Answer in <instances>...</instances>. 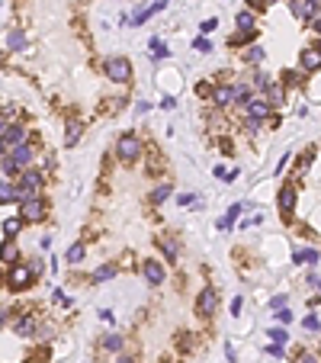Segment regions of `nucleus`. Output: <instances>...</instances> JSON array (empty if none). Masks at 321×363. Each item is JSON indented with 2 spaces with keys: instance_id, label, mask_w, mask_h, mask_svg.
<instances>
[{
  "instance_id": "1",
  "label": "nucleus",
  "mask_w": 321,
  "mask_h": 363,
  "mask_svg": "<svg viewBox=\"0 0 321 363\" xmlns=\"http://www.w3.org/2000/svg\"><path fill=\"white\" fill-rule=\"evenodd\" d=\"M103 71L113 84H129V77H132V65H129V58H122V55H110L103 62Z\"/></svg>"
},
{
  "instance_id": "2",
  "label": "nucleus",
  "mask_w": 321,
  "mask_h": 363,
  "mask_svg": "<svg viewBox=\"0 0 321 363\" xmlns=\"http://www.w3.org/2000/svg\"><path fill=\"white\" fill-rule=\"evenodd\" d=\"M45 212H49V206H45L42 196H29V199L19 203V219L23 222H42Z\"/></svg>"
},
{
  "instance_id": "3",
  "label": "nucleus",
  "mask_w": 321,
  "mask_h": 363,
  "mask_svg": "<svg viewBox=\"0 0 321 363\" xmlns=\"http://www.w3.org/2000/svg\"><path fill=\"white\" fill-rule=\"evenodd\" d=\"M116 158H122V161H138L141 158V142L135 138V135H122L116 142Z\"/></svg>"
},
{
  "instance_id": "4",
  "label": "nucleus",
  "mask_w": 321,
  "mask_h": 363,
  "mask_svg": "<svg viewBox=\"0 0 321 363\" xmlns=\"http://www.w3.org/2000/svg\"><path fill=\"white\" fill-rule=\"evenodd\" d=\"M32 280H35V276L29 273V267H23V264H13V267L7 270V286L16 289V293H19V289H26Z\"/></svg>"
},
{
  "instance_id": "5",
  "label": "nucleus",
  "mask_w": 321,
  "mask_h": 363,
  "mask_svg": "<svg viewBox=\"0 0 321 363\" xmlns=\"http://www.w3.org/2000/svg\"><path fill=\"white\" fill-rule=\"evenodd\" d=\"M216 309H219V293H216L212 286H206L203 293H199V299H196V312H199L203 318H209Z\"/></svg>"
},
{
  "instance_id": "6",
  "label": "nucleus",
  "mask_w": 321,
  "mask_h": 363,
  "mask_svg": "<svg viewBox=\"0 0 321 363\" xmlns=\"http://www.w3.org/2000/svg\"><path fill=\"white\" fill-rule=\"evenodd\" d=\"M244 110H247V116H251V119H267L273 106H270V100H267V96H251Z\"/></svg>"
},
{
  "instance_id": "7",
  "label": "nucleus",
  "mask_w": 321,
  "mask_h": 363,
  "mask_svg": "<svg viewBox=\"0 0 321 363\" xmlns=\"http://www.w3.org/2000/svg\"><path fill=\"white\" fill-rule=\"evenodd\" d=\"M141 273H145V280L151 283V286H161L164 283V264L161 260H145V267H141Z\"/></svg>"
},
{
  "instance_id": "8",
  "label": "nucleus",
  "mask_w": 321,
  "mask_h": 363,
  "mask_svg": "<svg viewBox=\"0 0 321 363\" xmlns=\"http://www.w3.org/2000/svg\"><path fill=\"white\" fill-rule=\"evenodd\" d=\"M10 158L16 161L19 171H29V164H32V158H35V151H32V145H19V148L10 151Z\"/></svg>"
},
{
  "instance_id": "9",
  "label": "nucleus",
  "mask_w": 321,
  "mask_h": 363,
  "mask_svg": "<svg viewBox=\"0 0 321 363\" xmlns=\"http://www.w3.org/2000/svg\"><path fill=\"white\" fill-rule=\"evenodd\" d=\"M299 68H302V71H318V68H321V52H318L315 45H312V48H302Z\"/></svg>"
},
{
  "instance_id": "10",
  "label": "nucleus",
  "mask_w": 321,
  "mask_h": 363,
  "mask_svg": "<svg viewBox=\"0 0 321 363\" xmlns=\"http://www.w3.org/2000/svg\"><path fill=\"white\" fill-rule=\"evenodd\" d=\"M292 13L302 19H315L318 16V0H292Z\"/></svg>"
},
{
  "instance_id": "11",
  "label": "nucleus",
  "mask_w": 321,
  "mask_h": 363,
  "mask_svg": "<svg viewBox=\"0 0 321 363\" xmlns=\"http://www.w3.org/2000/svg\"><path fill=\"white\" fill-rule=\"evenodd\" d=\"M26 126H10L7 129V135H4V142H7V148L13 151V148H19V145H26Z\"/></svg>"
},
{
  "instance_id": "12",
  "label": "nucleus",
  "mask_w": 321,
  "mask_h": 363,
  "mask_svg": "<svg viewBox=\"0 0 321 363\" xmlns=\"http://www.w3.org/2000/svg\"><path fill=\"white\" fill-rule=\"evenodd\" d=\"M280 212L292 215L295 212V187H283L280 190Z\"/></svg>"
},
{
  "instance_id": "13",
  "label": "nucleus",
  "mask_w": 321,
  "mask_h": 363,
  "mask_svg": "<svg viewBox=\"0 0 321 363\" xmlns=\"http://www.w3.org/2000/svg\"><path fill=\"white\" fill-rule=\"evenodd\" d=\"M0 260L10 264V267H13V264L19 260V248H16V241H13V238H7L4 245H0Z\"/></svg>"
},
{
  "instance_id": "14",
  "label": "nucleus",
  "mask_w": 321,
  "mask_h": 363,
  "mask_svg": "<svg viewBox=\"0 0 321 363\" xmlns=\"http://www.w3.org/2000/svg\"><path fill=\"white\" fill-rule=\"evenodd\" d=\"M212 103L216 106H231V84H219V87H212Z\"/></svg>"
},
{
  "instance_id": "15",
  "label": "nucleus",
  "mask_w": 321,
  "mask_h": 363,
  "mask_svg": "<svg viewBox=\"0 0 321 363\" xmlns=\"http://www.w3.org/2000/svg\"><path fill=\"white\" fill-rule=\"evenodd\" d=\"M158 245H161V251H164V257H167L170 264H177V241H174V235H158Z\"/></svg>"
},
{
  "instance_id": "16",
  "label": "nucleus",
  "mask_w": 321,
  "mask_h": 363,
  "mask_svg": "<svg viewBox=\"0 0 321 363\" xmlns=\"http://www.w3.org/2000/svg\"><path fill=\"white\" fill-rule=\"evenodd\" d=\"M13 331H16V337H32V334H35V321H32L29 315H19V318L13 321Z\"/></svg>"
},
{
  "instance_id": "17",
  "label": "nucleus",
  "mask_w": 321,
  "mask_h": 363,
  "mask_svg": "<svg viewBox=\"0 0 321 363\" xmlns=\"http://www.w3.org/2000/svg\"><path fill=\"white\" fill-rule=\"evenodd\" d=\"M267 100H270L273 110L283 106V103H286V87H283V84H270V87H267Z\"/></svg>"
},
{
  "instance_id": "18",
  "label": "nucleus",
  "mask_w": 321,
  "mask_h": 363,
  "mask_svg": "<svg viewBox=\"0 0 321 363\" xmlns=\"http://www.w3.org/2000/svg\"><path fill=\"white\" fill-rule=\"evenodd\" d=\"M164 7H167V0H154L151 7H145L141 13H135V16H132V26H138V23H145V19H148V16H154V13H161Z\"/></svg>"
},
{
  "instance_id": "19",
  "label": "nucleus",
  "mask_w": 321,
  "mask_h": 363,
  "mask_svg": "<svg viewBox=\"0 0 321 363\" xmlns=\"http://www.w3.org/2000/svg\"><path fill=\"white\" fill-rule=\"evenodd\" d=\"M247 100H251V87L231 84V106H247Z\"/></svg>"
},
{
  "instance_id": "20",
  "label": "nucleus",
  "mask_w": 321,
  "mask_h": 363,
  "mask_svg": "<svg viewBox=\"0 0 321 363\" xmlns=\"http://www.w3.org/2000/svg\"><path fill=\"white\" fill-rule=\"evenodd\" d=\"M292 260L295 264H308V267H312V264H318V248H299L292 254Z\"/></svg>"
},
{
  "instance_id": "21",
  "label": "nucleus",
  "mask_w": 321,
  "mask_h": 363,
  "mask_svg": "<svg viewBox=\"0 0 321 363\" xmlns=\"http://www.w3.org/2000/svg\"><path fill=\"white\" fill-rule=\"evenodd\" d=\"M116 273H119V267H116V264H103V267H97V270H93V283H103V280H113Z\"/></svg>"
},
{
  "instance_id": "22",
  "label": "nucleus",
  "mask_w": 321,
  "mask_h": 363,
  "mask_svg": "<svg viewBox=\"0 0 321 363\" xmlns=\"http://www.w3.org/2000/svg\"><path fill=\"white\" fill-rule=\"evenodd\" d=\"M264 55H267V52H264V48H260V45H247L241 58H244L247 65H260V62H264Z\"/></svg>"
},
{
  "instance_id": "23",
  "label": "nucleus",
  "mask_w": 321,
  "mask_h": 363,
  "mask_svg": "<svg viewBox=\"0 0 321 363\" xmlns=\"http://www.w3.org/2000/svg\"><path fill=\"white\" fill-rule=\"evenodd\" d=\"M151 58H154V62H164V58H170V48L164 45L161 39H151Z\"/></svg>"
},
{
  "instance_id": "24",
  "label": "nucleus",
  "mask_w": 321,
  "mask_h": 363,
  "mask_svg": "<svg viewBox=\"0 0 321 363\" xmlns=\"http://www.w3.org/2000/svg\"><path fill=\"white\" fill-rule=\"evenodd\" d=\"M241 209H244V206H241V203H234L231 209L225 212V219H219V228H231V225H234V219L241 215Z\"/></svg>"
},
{
  "instance_id": "25",
  "label": "nucleus",
  "mask_w": 321,
  "mask_h": 363,
  "mask_svg": "<svg viewBox=\"0 0 321 363\" xmlns=\"http://www.w3.org/2000/svg\"><path fill=\"white\" fill-rule=\"evenodd\" d=\"M170 193H174V187H170V184H158V190L151 193V203H154V206H161L164 199L170 196Z\"/></svg>"
},
{
  "instance_id": "26",
  "label": "nucleus",
  "mask_w": 321,
  "mask_h": 363,
  "mask_svg": "<svg viewBox=\"0 0 321 363\" xmlns=\"http://www.w3.org/2000/svg\"><path fill=\"white\" fill-rule=\"evenodd\" d=\"M267 337H270V341L276 344V347H286V341H289L286 328H270V331H267Z\"/></svg>"
},
{
  "instance_id": "27",
  "label": "nucleus",
  "mask_w": 321,
  "mask_h": 363,
  "mask_svg": "<svg viewBox=\"0 0 321 363\" xmlns=\"http://www.w3.org/2000/svg\"><path fill=\"white\" fill-rule=\"evenodd\" d=\"M254 39V29H241V32H238V35H231V39H228V45H247V42H251Z\"/></svg>"
},
{
  "instance_id": "28",
  "label": "nucleus",
  "mask_w": 321,
  "mask_h": 363,
  "mask_svg": "<svg viewBox=\"0 0 321 363\" xmlns=\"http://www.w3.org/2000/svg\"><path fill=\"white\" fill-rule=\"evenodd\" d=\"M7 45L13 48V52H16V48H23V45H26V39H23V29H10V35H7Z\"/></svg>"
},
{
  "instance_id": "29",
  "label": "nucleus",
  "mask_w": 321,
  "mask_h": 363,
  "mask_svg": "<svg viewBox=\"0 0 321 363\" xmlns=\"http://www.w3.org/2000/svg\"><path fill=\"white\" fill-rule=\"evenodd\" d=\"M103 347L113 350V354H119V350H122V337H119V334H106L103 337Z\"/></svg>"
},
{
  "instance_id": "30",
  "label": "nucleus",
  "mask_w": 321,
  "mask_h": 363,
  "mask_svg": "<svg viewBox=\"0 0 321 363\" xmlns=\"http://www.w3.org/2000/svg\"><path fill=\"white\" fill-rule=\"evenodd\" d=\"M19 228H23V219H7V222H4V235H7V238H16Z\"/></svg>"
},
{
  "instance_id": "31",
  "label": "nucleus",
  "mask_w": 321,
  "mask_h": 363,
  "mask_svg": "<svg viewBox=\"0 0 321 363\" xmlns=\"http://www.w3.org/2000/svg\"><path fill=\"white\" fill-rule=\"evenodd\" d=\"M16 199V187L13 184H0V203H13Z\"/></svg>"
},
{
  "instance_id": "32",
  "label": "nucleus",
  "mask_w": 321,
  "mask_h": 363,
  "mask_svg": "<svg viewBox=\"0 0 321 363\" xmlns=\"http://www.w3.org/2000/svg\"><path fill=\"white\" fill-rule=\"evenodd\" d=\"M65 260L80 264V260H84V248H80V245H71V248H68V254H65Z\"/></svg>"
},
{
  "instance_id": "33",
  "label": "nucleus",
  "mask_w": 321,
  "mask_h": 363,
  "mask_svg": "<svg viewBox=\"0 0 321 363\" xmlns=\"http://www.w3.org/2000/svg\"><path fill=\"white\" fill-rule=\"evenodd\" d=\"M80 138V126L77 123H68V135H65V145H77Z\"/></svg>"
},
{
  "instance_id": "34",
  "label": "nucleus",
  "mask_w": 321,
  "mask_h": 363,
  "mask_svg": "<svg viewBox=\"0 0 321 363\" xmlns=\"http://www.w3.org/2000/svg\"><path fill=\"white\" fill-rule=\"evenodd\" d=\"M0 171H4V174H23L13 158H0Z\"/></svg>"
},
{
  "instance_id": "35",
  "label": "nucleus",
  "mask_w": 321,
  "mask_h": 363,
  "mask_svg": "<svg viewBox=\"0 0 321 363\" xmlns=\"http://www.w3.org/2000/svg\"><path fill=\"white\" fill-rule=\"evenodd\" d=\"M270 84H273V80H270L267 74H257V77L251 80V87H254V90H264V93H267V87H270Z\"/></svg>"
},
{
  "instance_id": "36",
  "label": "nucleus",
  "mask_w": 321,
  "mask_h": 363,
  "mask_svg": "<svg viewBox=\"0 0 321 363\" xmlns=\"http://www.w3.org/2000/svg\"><path fill=\"white\" fill-rule=\"evenodd\" d=\"M238 26H241V29H254V16L247 13V10H244V13H238Z\"/></svg>"
},
{
  "instance_id": "37",
  "label": "nucleus",
  "mask_w": 321,
  "mask_h": 363,
  "mask_svg": "<svg viewBox=\"0 0 321 363\" xmlns=\"http://www.w3.org/2000/svg\"><path fill=\"white\" fill-rule=\"evenodd\" d=\"M193 48H196V52H206V55H209V52H212V42L206 39V35H199V39L193 42Z\"/></svg>"
},
{
  "instance_id": "38",
  "label": "nucleus",
  "mask_w": 321,
  "mask_h": 363,
  "mask_svg": "<svg viewBox=\"0 0 321 363\" xmlns=\"http://www.w3.org/2000/svg\"><path fill=\"white\" fill-rule=\"evenodd\" d=\"M302 325H305V331H321V321H318L315 315H305Z\"/></svg>"
},
{
  "instance_id": "39",
  "label": "nucleus",
  "mask_w": 321,
  "mask_h": 363,
  "mask_svg": "<svg viewBox=\"0 0 321 363\" xmlns=\"http://www.w3.org/2000/svg\"><path fill=\"white\" fill-rule=\"evenodd\" d=\"M244 129H247V132H251V135H254V132H260V129H264V119H251V116H247Z\"/></svg>"
},
{
  "instance_id": "40",
  "label": "nucleus",
  "mask_w": 321,
  "mask_h": 363,
  "mask_svg": "<svg viewBox=\"0 0 321 363\" xmlns=\"http://www.w3.org/2000/svg\"><path fill=\"white\" fill-rule=\"evenodd\" d=\"M283 80H286L289 87H295V84H302V74H299V71H286V74H283Z\"/></svg>"
},
{
  "instance_id": "41",
  "label": "nucleus",
  "mask_w": 321,
  "mask_h": 363,
  "mask_svg": "<svg viewBox=\"0 0 321 363\" xmlns=\"http://www.w3.org/2000/svg\"><path fill=\"white\" fill-rule=\"evenodd\" d=\"M286 302H289L286 293H283V296H273V299H270V309H286Z\"/></svg>"
},
{
  "instance_id": "42",
  "label": "nucleus",
  "mask_w": 321,
  "mask_h": 363,
  "mask_svg": "<svg viewBox=\"0 0 321 363\" xmlns=\"http://www.w3.org/2000/svg\"><path fill=\"white\" fill-rule=\"evenodd\" d=\"M216 26H219V19H216V16H209V19H206V23H203V26H199V29H203V35H206V32H212Z\"/></svg>"
},
{
  "instance_id": "43",
  "label": "nucleus",
  "mask_w": 321,
  "mask_h": 363,
  "mask_svg": "<svg viewBox=\"0 0 321 363\" xmlns=\"http://www.w3.org/2000/svg\"><path fill=\"white\" fill-rule=\"evenodd\" d=\"M42 270H45V264H42V260H32V264H29V273H32V276H39Z\"/></svg>"
},
{
  "instance_id": "44",
  "label": "nucleus",
  "mask_w": 321,
  "mask_h": 363,
  "mask_svg": "<svg viewBox=\"0 0 321 363\" xmlns=\"http://www.w3.org/2000/svg\"><path fill=\"white\" fill-rule=\"evenodd\" d=\"M312 158H315V148H308V151L302 154V158H299V164H302V167H308V164H312Z\"/></svg>"
},
{
  "instance_id": "45",
  "label": "nucleus",
  "mask_w": 321,
  "mask_h": 363,
  "mask_svg": "<svg viewBox=\"0 0 321 363\" xmlns=\"http://www.w3.org/2000/svg\"><path fill=\"white\" fill-rule=\"evenodd\" d=\"M177 203H180V206H193L196 196H193V193H180V199H177Z\"/></svg>"
},
{
  "instance_id": "46",
  "label": "nucleus",
  "mask_w": 321,
  "mask_h": 363,
  "mask_svg": "<svg viewBox=\"0 0 321 363\" xmlns=\"http://www.w3.org/2000/svg\"><path fill=\"white\" fill-rule=\"evenodd\" d=\"M276 321H283V325H289V321H292V312H286V309H283V312H276Z\"/></svg>"
},
{
  "instance_id": "47",
  "label": "nucleus",
  "mask_w": 321,
  "mask_h": 363,
  "mask_svg": "<svg viewBox=\"0 0 321 363\" xmlns=\"http://www.w3.org/2000/svg\"><path fill=\"white\" fill-rule=\"evenodd\" d=\"M289 158H292V154L286 151V154H283V158H280V164H276V174H283V167H286L289 164Z\"/></svg>"
},
{
  "instance_id": "48",
  "label": "nucleus",
  "mask_w": 321,
  "mask_h": 363,
  "mask_svg": "<svg viewBox=\"0 0 321 363\" xmlns=\"http://www.w3.org/2000/svg\"><path fill=\"white\" fill-rule=\"evenodd\" d=\"M196 93H199V96H212V87H209V84H199Z\"/></svg>"
},
{
  "instance_id": "49",
  "label": "nucleus",
  "mask_w": 321,
  "mask_h": 363,
  "mask_svg": "<svg viewBox=\"0 0 321 363\" xmlns=\"http://www.w3.org/2000/svg\"><path fill=\"white\" fill-rule=\"evenodd\" d=\"M161 106H164V110H174L177 100H174V96H164V103H161Z\"/></svg>"
},
{
  "instance_id": "50",
  "label": "nucleus",
  "mask_w": 321,
  "mask_h": 363,
  "mask_svg": "<svg viewBox=\"0 0 321 363\" xmlns=\"http://www.w3.org/2000/svg\"><path fill=\"white\" fill-rule=\"evenodd\" d=\"M238 309H241V296H234V299H231V315H238Z\"/></svg>"
},
{
  "instance_id": "51",
  "label": "nucleus",
  "mask_w": 321,
  "mask_h": 363,
  "mask_svg": "<svg viewBox=\"0 0 321 363\" xmlns=\"http://www.w3.org/2000/svg\"><path fill=\"white\" fill-rule=\"evenodd\" d=\"M302 363H321V357H315V354H305V357H302Z\"/></svg>"
},
{
  "instance_id": "52",
  "label": "nucleus",
  "mask_w": 321,
  "mask_h": 363,
  "mask_svg": "<svg viewBox=\"0 0 321 363\" xmlns=\"http://www.w3.org/2000/svg\"><path fill=\"white\" fill-rule=\"evenodd\" d=\"M7 129H10V126L4 123V119H0V138H4V135H7Z\"/></svg>"
},
{
  "instance_id": "53",
  "label": "nucleus",
  "mask_w": 321,
  "mask_h": 363,
  "mask_svg": "<svg viewBox=\"0 0 321 363\" xmlns=\"http://www.w3.org/2000/svg\"><path fill=\"white\" fill-rule=\"evenodd\" d=\"M312 29H315L318 35H321V19H312Z\"/></svg>"
},
{
  "instance_id": "54",
  "label": "nucleus",
  "mask_w": 321,
  "mask_h": 363,
  "mask_svg": "<svg viewBox=\"0 0 321 363\" xmlns=\"http://www.w3.org/2000/svg\"><path fill=\"white\" fill-rule=\"evenodd\" d=\"M4 151H7V142H4V138H0V158H7V154H4Z\"/></svg>"
},
{
  "instance_id": "55",
  "label": "nucleus",
  "mask_w": 321,
  "mask_h": 363,
  "mask_svg": "<svg viewBox=\"0 0 321 363\" xmlns=\"http://www.w3.org/2000/svg\"><path fill=\"white\" fill-rule=\"evenodd\" d=\"M7 318H10V315H7V309H0V325H4Z\"/></svg>"
},
{
  "instance_id": "56",
  "label": "nucleus",
  "mask_w": 321,
  "mask_h": 363,
  "mask_svg": "<svg viewBox=\"0 0 321 363\" xmlns=\"http://www.w3.org/2000/svg\"><path fill=\"white\" fill-rule=\"evenodd\" d=\"M116 363H135V360H132V357H119Z\"/></svg>"
},
{
  "instance_id": "57",
  "label": "nucleus",
  "mask_w": 321,
  "mask_h": 363,
  "mask_svg": "<svg viewBox=\"0 0 321 363\" xmlns=\"http://www.w3.org/2000/svg\"><path fill=\"white\" fill-rule=\"evenodd\" d=\"M315 48H318V52H321V42H318V45H315Z\"/></svg>"
},
{
  "instance_id": "58",
  "label": "nucleus",
  "mask_w": 321,
  "mask_h": 363,
  "mask_svg": "<svg viewBox=\"0 0 321 363\" xmlns=\"http://www.w3.org/2000/svg\"><path fill=\"white\" fill-rule=\"evenodd\" d=\"M318 289H321V280H318Z\"/></svg>"
}]
</instances>
